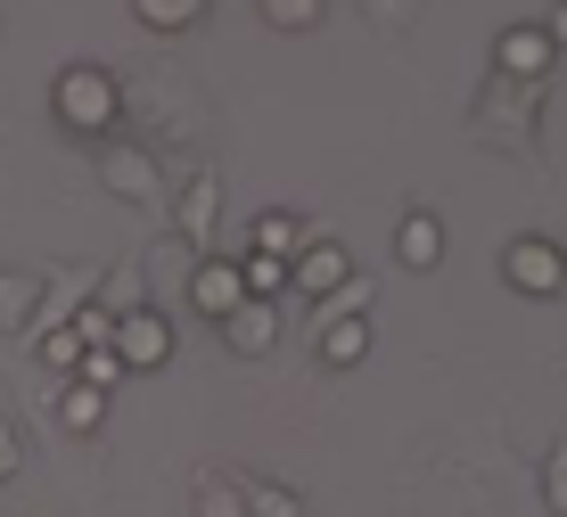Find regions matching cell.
<instances>
[{
    "label": "cell",
    "instance_id": "8fae6325",
    "mask_svg": "<svg viewBox=\"0 0 567 517\" xmlns=\"http://www.w3.org/2000/svg\"><path fill=\"white\" fill-rule=\"evenodd\" d=\"M395 263H403V271H436V263H444V223H436L427 206H412V214L395 223Z\"/></svg>",
    "mask_w": 567,
    "mask_h": 517
},
{
    "label": "cell",
    "instance_id": "ac0fdd59",
    "mask_svg": "<svg viewBox=\"0 0 567 517\" xmlns=\"http://www.w3.org/2000/svg\"><path fill=\"white\" fill-rule=\"evenodd\" d=\"M239 280H247V296L280 304V296H288V263H271V255H239Z\"/></svg>",
    "mask_w": 567,
    "mask_h": 517
},
{
    "label": "cell",
    "instance_id": "2e32d148",
    "mask_svg": "<svg viewBox=\"0 0 567 517\" xmlns=\"http://www.w3.org/2000/svg\"><path fill=\"white\" fill-rule=\"evenodd\" d=\"M206 9L214 0H132V17L148 33H189V25H206Z\"/></svg>",
    "mask_w": 567,
    "mask_h": 517
},
{
    "label": "cell",
    "instance_id": "7402d4cb",
    "mask_svg": "<svg viewBox=\"0 0 567 517\" xmlns=\"http://www.w3.org/2000/svg\"><path fill=\"white\" fill-rule=\"evenodd\" d=\"M66 329L83 337V345H107V337H115V312H107V304H83V312H74Z\"/></svg>",
    "mask_w": 567,
    "mask_h": 517
},
{
    "label": "cell",
    "instance_id": "ffe728a7",
    "mask_svg": "<svg viewBox=\"0 0 567 517\" xmlns=\"http://www.w3.org/2000/svg\"><path fill=\"white\" fill-rule=\"evenodd\" d=\"M33 345H42V362L66 370V378H74V362H83V337H74L66 321H42V337H33Z\"/></svg>",
    "mask_w": 567,
    "mask_h": 517
},
{
    "label": "cell",
    "instance_id": "9a60e30c",
    "mask_svg": "<svg viewBox=\"0 0 567 517\" xmlns=\"http://www.w3.org/2000/svg\"><path fill=\"white\" fill-rule=\"evenodd\" d=\"M100 420H107V394L83 386V378H66V394H58V427H66V435H100Z\"/></svg>",
    "mask_w": 567,
    "mask_h": 517
},
{
    "label": "cell",
    "instance_id": "44dd1931",
    "mask_svg": "<svg viewBox=\"0 0 567 517\" xmlns=\"http://www.w3.org/2000/svg\"><path fill=\"white\" fill-rule=\"evenodd\" d=\"M543 502H551V517H567V435L551 444V461H543Z\"/></svg>",
    "mask_w": 567,
    "mask_h": 517
},
{
    "label": "cell",
    "instance_id": "277c9868",
    "mask_svg": "<svg viewBox=\"0 0 567 517\" xmlns=\"http://www.w3.org/2000/svg\"><path fill=\"white\" fill-rule=\"evenodd\" d=\"M115 362L124 370H165L173 362V329H165V312L156 304H132V312H115Z\"/></svg>",
    "mask_w": 567,
    "mask_h": 517
},
{
    "label": "cell",
    "instance_id": "cb8c5ba5",
    "mask_svg": "<svg viewBox=\"0 0 567 517\" xmlns=\"http://www.w3.org/2000/svg\"><path fill=\"white\" fill-rule=\"evenodd\" d=\"M543 33H551V50H567V0H551V25Z\"/></svg>",
    "mask_w": 567,
    "mask_h": 517
},
{
    "label": "cell",
    "instance_id": "52a82bcc",
    "mask_svg": "<svg viewBox=\"0 0 567 517\" xmlns=\"http://www.w3.org/2000/svg\"><path fill=\"white\" fill-rule=\"evenodd\" d=\"M551 66H559V50H551V33H543V25H502L494 33V74H511V83H543Z\"/></svg>",
    "mask_w": 567,
    "mask_h": 517
},
{
    "label": "cell",
    "instance_id": "9c48e42d",
    "mask_svg": "<svg viewBox=\"0 0 567 517\" xmlns=\"http://www.w3.org/2000/svg\"><path fill=\"white\" fill-rule=\"evenodd\" d=\"M189 304L206 312V321H223V312L247 304V280H239V255H206L198 271H189Z\"/></svg>",
    "mask_w": 567,
    "mask_h": 517
},
{
    "label": "cell",
    "instance_id": "d6986e66",
    "mask_svg": "<svg viewBox=\"0 0 567 517\" xmlns=\"http://www.w3.org/2000/svg\"><path fill=\"white\" fill-rule=\"evenodd\" d=\"M74 378H83V386H100V394H115V386H124V362H115V345H83V362H74Z\"/></svg>",
    "mask_w": 567,
    "mask_h": 517
},
{
    "label": "cell",
    "instance_id": "7c38bea8",
    "mask_svg": "<svg viewBox=\"0 0 567 517\" xmlns=\"http://www.w3.org/2000/svg\"><path fill=\"white\" fill-rule=\"evenodd\" d=\"M305 247V223L288 206H264L256 223H247V255H271V263H288V255Z\"/></svg>",
    "mask_w": 567,
    "mask_h": 517
},
{
    "label": "cell",
    "instance_id": "5b68a950",
    "mask_svg": "<svg viewBox=\"0 0 567 517\" xmlns=\"http://www.w3.org/2000/svg\"><path fill=\"white\" fill-rule=\"evenodd\" d=\"M214 223H223V182H214V165H206L173 197V238H182L189 255H214Z\"/></svg>",
    "mask_w": 567,
    "mask_h": 517
},
{
    "label": "cell",
    "instance_id": "8992f818",
    "mask_svg": "<svg viewBox=\"0 0 567 517\" xmlns=\"http://www.w3.org/2000/svg\"><path fill=\"white\" fill-rule=\"evenodd\" d=\"M346 280H354V255H346L338 238H305V247L288 255V296H312V304H321V296H338Z\"/></svg>",
    "mask_w": 567,
    "mask_h": 517
},
{
    "label": "cell",
    "instance_id": "30bf717a",
    "mask_svg": "<svg viewBox=\"0 0 567 517\" xmlns=\"http://www.w3.org/2000/svg\"><path fill=\"white\" fill-rule=\"evenodd\" d=\"M312 353H321V370H354L370 353V321H362V312H329L321 304V321H312Z\"/></svg>",
    "mask_w": 567,
    "mask_h": 517
},
{
    "label": "cell",
    "instance_id": "4fadbf2b",
    "mask_svg": "<svg viewBox=\"0 0 567 517\" xmlns=\"http://www.w3.org/2000/svg\"><path fill=\"white\" fill-rule=\"evenodd\" d=\"M223 485H230V502H239V517H305L288 485H264V476H223Z\"/></svg>",
    "mask_w": 567,
    "mask_h": 517
},
{
    "label": "cell",
    "instance_id": "5bb4252c",
    "mask_svg": "<svg viewBox=\"0 0 567 517\" xmlns=\"http://www.w3.org/2000/svg\"><path fill=\"white\" fill-rule=\"evenodd\" d=\"M33 304H42V280L33 271H0V329L33 337Z\"/></svg>",
    "mask_w": 567,
    "mask_h": 517
},
{
    "label": "cell",
    "instance_id": "3957f363",
    "mask_svg": "<svg viewBox=\"0 0 567 517\" xmlns=\"http://www.w3.org/2000/svg\"><path fill=\"white\" fill-rule=\"evenodd\" d=\"M502 280H511L518 296H559L567 288V247H559V238L518 230L511 247H502Z\"/></svg>",
    "mask_w": 567,
    "mask_h": 517
},
{
    "label": "cell",
    "instance_id": "6da1fadb",
    "mask_svg": "<svg viewBox=\"0 0 567 517\" xmlns=\"http://www.w3.org/2000/svg\"><path fill=\"white\" fill-rule=\"evenodd\" d=\"M50 115L74 132V141L100 148L107 132L124 124V83H115L107 66H91V58H74V66H58V83H50Z\"/></svg>",
    "mask_w": 567,
    "mask_h": 517
},
{
    "label": "cell",
    "instance_id": "ba28073f",
    "mask_svg": "<svg viewBox=\"0 0 567 517\" xmlns=\"http://www.w3.org/2000/svg\"><path fill=\"white\" fill-rule=\"evenodd\" d=\"M214 329H223V345L239 353V362H264V353L280 345V304H264V296H247V304H239V312H223V321H214Z\"/></svg>",
    "mask_w": 567,
    "mask_h": 517
},
{
    "label": "cell",
    "instance_id": "e0dca14e",
    "mask_svg": "<svg viewBox=\"0 0 567 517\" xmlns=\"http://www.w3.org/2000/svg\"><path fill=\"white\" fill-rule=\"evenodd\" d=\"M256 9H264L271 33H312V25L329 17V0H256Z\"/></svg>",
    "mask_w": 567,
    "mask_h": 517
},
{
    "label": "cell",
    "instance_id": "7a4b0ae2",
    "mask_svg": "<svg viewBox=\"0 0 567 517\" xmlns=\"http://www.w3.org/2000/svg\"><path fill=\"white\" fill-rule=\"evenodd\" d=\"M100 189L124 197V206H156V197H165V173H156V156L141 141L107 132V141H100Z\"/></svg>",
    "mask_w": 567,
    "mask_h": 517
},
{
    "label": "cell",
    "instance_id": "603a6c76",
    "mask_svg": "<svg viewBox=\"0 0 567 517\" xmlns=\"http://www.w3.org/2000/svg\"><path fill=\"white\" fill-rule=\"evenodd\" d=\"M17 461H25V452H17V427H9V411H0V485L17 476Z\"/></svg>",
    "mask_w": 567,
    "mask_h": 517
}]
</instances>
